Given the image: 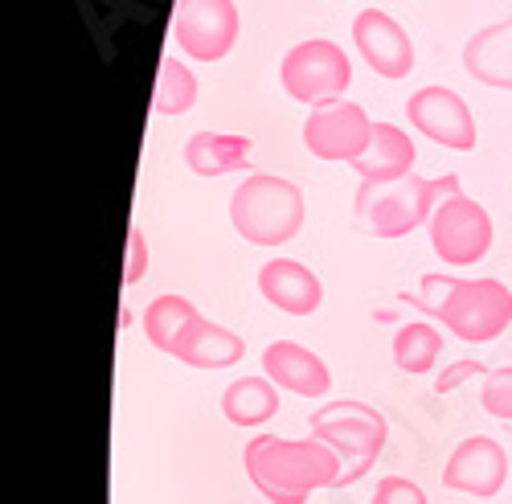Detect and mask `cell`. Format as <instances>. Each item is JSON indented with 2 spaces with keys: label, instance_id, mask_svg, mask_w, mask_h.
Returning a JSON list of instances; mask_svg holds the SVG:
<instances>
[{
  "label": "cell",
  "instance_id": "cell-19",
  "mask_svg": "<svg viewBox=\"0 0 512 504\" xmlns=\"http://www.w3.org/2000/svg\"><path fill=\"white\" fill-rule=\"evenodd\" d=\"M279 410V390L271 377H238L222 394V414L234 427H263Z\"/></svg>",
  "mask_w": 512,
  "mask_h": 504
},
{
  "label": "cell",
  "instance_id": "cell-5",
  "mask_svg": "<svg viewBox=\"0 0 512 504\" xmlns=\"http://www.w3.org/2000/svg\"><path fill=\"white\" fill-rule=\"evenodd\" d=\"M312 439H320L324 447H332L340 455V472L336 488L365 480V472L377 464V455L386 451V418L365 402H328L320 410H312Z\"/></svg>",
  "mask_w": 512,
  "mask_h": 504
},
{
  "label": "cell",
  "instance_id": "cell-25",
  "mask_svg": "<svg viewBox=\"0 0 512 504\" xmlns=\"http://www.w3.org/2000/svg\"><path fill=\"white\" fill-rule=\"evenodd\" d=\"M476 373H488V369H484L480 361H455L451 369H443V373L435 377V390H439V394H451L455 386H463L467 377H476Z\"/></svg>",
  "mask_w": 512,
  "mask_h": 504
},
{
  "label": "cell",
  "instance_id": "cell-24",
  "mask_svg": "<svg viewBox=\"0 0 512 504\" xmlns=\"http://www.w3.org/2000/svg\"><path fill=\"white\" fill-rule=\"evenodd\" d=\"M373 504H426V492L402 476H386L373 492Z\"/></svg>",
  "mask_w": 512,
  "mask_h": 504
},
{
  "label": "cell",
  "instance_id": "cell-14",
  "mask_svg": "<svg viewBox=\"0 0 512 504\" xmlns=\"http://www.w3.org/2000/svg\"><path fill=\"white\" fill-rule=\"evenodd\" d=\"M259 291L263 300L287 316H312L324 300V287H320V275H312L304 263L295 259H271L263 263L259 271Z\"/></svg>",
  "mask_w": 512,
  "mask_h": 504
},
{
  "label": "cell",
  "instance_id": "cell-16",
  "mask_svg": "<svg viewBox=\"0 0 512 504\" xmlns=\"http://www.w3.org/2000/svg\"><path fill=\"white\" fill-rule=\"evenodd\" d=\"M414 160H418V148H414V140L402 128H394V123H373V140L353 160V168H357L361 181L386 185V181L410 177L414 173Z\"/></svg>",
  "mask_w": 512,
  "mask_h": 504
},
{
  "label": "cell",
  "instance_id": "cell-10",
  "mask_svg": "<svg viewBox=\"0 0 512 504\" xmlns=\"http://www.w3.org/2000/svg\"><path fill=\"white\" fill-rule=\"evenodd\" d=\"M406 115L410 123L443 148L455 152H472L476 148V119L467 111V103L451 91V87H422L406 99Z\"/></svg>",
  "mask_w": 512,
  "mask_h": 504
},
{
  "label": "cell",
  "instance_id": "cell-22",
  "mask_svg": "<svg viewBox=\"0 0 512 504\" xmlns=\"http://www.w3.org/2000/svg\"><path fill=\"white\" fill-rule=\"evenodd\" d=\"M193 103H197V74L177 58H164L156 78V99H152L156 115H185L193 111Z\"/></svg>",
  "mask_w": 512,
  "mask_h": 504
},
{
  "label": "cell",
  "instance_id": "cell-3",
  "mask_svg": "<svg viewBox=\"0 0 512 504\" xmlns=\"http://www.w3.org/2000/svg\"><path fill=\"white\" fill-rule=\"evenodd\" d=\"M230 222L250 246H283L304 226V193L283 177L254 173L230 197Z\"/></svg>",
  "mask_w": 512,
  "mask_h": 504
},
{
  "label": "cell",
  "instance_id": "cell-18",
  "mask_svg": "<svg viewBox=\"0 0 512 504\" xmlns=\"http://www.w3.org/2000/svg\"><path fill=\"white\" fill-rule=\"evenodd\" d=\"M254 144L246 136H230V132H197L185 144V164L197 177H226V173H242L250 164Z\"/></svg>",
  "mask_w": 512,
  "mask_h": 504
},
{
  "label": "cell",
  "instance_id": "cell-8",
  "mask_svg": "<svg viewBox=\"0 0 512 504\" xmlns=\"http://www.w3.org/2000/svg\"><path fill=\"white\" fill-rule=\"evenodd\" d=\"M173 37L189 58L222 62L238 41V5L234 0H177Z\"/></svg>",
  "mask_w": 512,
  "mask_h": 504
},
{
  "label": "cell",
  "instance_id": "cell-13",
  "mask_svg": "<svg viewBox=\"0 0 512 504\" xmlns=\"http://www.w3.org/2000/svg\"><path fill=\"white\" fill-rule=\"evenodd\" d=\"M263 373L271 377V382L287 394H300V398H324L332 390V373L328 365L304 349L295 341H275L263 349Z\"/></svg>",
  "mask_w": 512,
  "mask_h": 504
},
{
  "label": "cell",
  "instance_id": "cell-7",
  "mask_svg": "<svg viewBox=\"0 0 512 504\" xmlns=\"http://www.w3.org/2000/svg\"><path fill=\"white\" fill-rule=\"evenodd\" d=\"M431 250L447 267H476L492 250V218L488 209L463 193H451L435 205L431 222Z\"/></svg>",
  "mask_w": 512,
  "mask_h": 504
},
{
  "label": "cell",
  "instance_id": "cell-9",
  "mask_svg": "<svg viewBox=\"0 0 512 504\" xmlns=\"http://www.w3.org/2000/svg\"><path fill=\"white\" fill-rule=\"evenodd\" d=\"M373 140V119L365 115L361 103L336 99L324 107H312L304 119V148L320 160H345L353 164Z\"/></svg>",
  "mask_w": 512,
  "mask_h": 504
},
{
  "label": "cell",
  "instance_id": "cell-1",
  "mask_svg": "<svg viewBox=\"0 0 512 504\" xmlns=\"http://www.w3.org/2000/svg\"><path fill=\"white\" fill-rule=\"evenodd\" d=\"M246 476L254 480L271 504H304L316 488H336L340 455L320 439H279V435H254L242 451Z\"/></svg>",
  "mask_w": 512,
  "mask_h": 504
},
{
  "label": "cell",
  "instance_id": "cell-2",
  "mask_svg": "<svg viewBox=\"0 0 512 504\" xmlns=\"http://www.w3.org/2000/svg\"><path fill=\"white\" fill-rule=\"evenodd\" d=\"M414 304L467 345H488L512 324V291L500 279L426 275Z\"/></svg>",
  "mask_w": 512,
  "mask_h": 504
},
{
  "label": "cell",
  "instance_id": "cell-17",
  "mask_svg": "<svg viewBox=\"0 0 512 504\" xmlns=\"http://www.w3.org/2000/svg\"><path fill=\"white\" fill-rule=\"evenodd\" d=\"M463 70L484 87L512 91V17L476 29L463 46Z\"/></svg>",
  "mask_w": 512,
  "mask_h": 504
},
{
  "label": "cell",
  "instance_id": "cell-26",
  "mask_svg": "<svg viewBox=\"0 0 512 504\" xmlns=\"http://www.w3.org/2000/svg\"><path fill=\"white\" fill-rule=\"evenodd\" d=\"M127 242H132V255H127V283H140L144 279V234L132 226V234H127Z\"/></svg>",
  "mask_w": 512,
  "mask_h": 504
},
{
  "label": "cell",
  "instance_id": "cell-20",
  "mask_svg": "<svg viewBox=\"0 0 512 504\" xmlns=\"http://www.w3.org/2000/svg\"><path fill=\"white\" fill-rule=\"evenodd\" d=\"M443 353V332L435 324H406L394 336V365L402 373H431Z\"/></svg>",
  "mask_w": 512,
  "mask_h": 504
},
{
  "label": "cell",
  "instance_id": "cell-4",
  "mask_svg": "<svg viewBox=\"0 0 512 504\" xmlns=\"http://www.w3.org/2000/svg\"><path fill=\"white\" fill-rule=\"evenodd\" d=\"M459 193V177H435V181H422V177H402V181H386V185H369L361 181L357 189V214L361 222L377 234V238H406L418 226L431 222L435 205L443 197Z\"/></svg>",
  "mask_w": 512,
  "mask_h": 504
},
{
  "label": "cell",
  "instance_id": "cell-6",
  "mask_svg": "<svg viewBox=\"0 0 512 504\" xmlns=\"http://www.w3.org/2000/svg\"><path fill=\"white\" fill-rule=\"evenodd\" d=\"M279 78H283V91L295 103L324 107V103H336L340 95L349 91L353 62H349L345 50L336 46V41L312 37V41H300V46L287 50V58L279 66Z\"/></svg>",
  "mask_w": 512,
  "mask_h": 504
},
{
  "label": "cell",
  "instance_id": "cell-11",
  "mask_svg": "<svg viewBox=\"0 0 512 504\" xmlns=\"http://www.w3.org/2000/svg\"><path fill=\"white\" fill-rule=\"evenodd\" d=\"M353 41H357L361 58L369 62V70L381 74V78L398 82V78H406L414 70V41H410V33L390 13H381V9L357 13Z\"/></svg>",
  "mask_w": 512,
  "mask_h": 504
},
{
  "label": "cell",
  "instance_id": "cell-15",
  "mask_svg": "<svg viewBox=\"0 0 512 504\" xmlns=\"http://www.w3.org/2000/svg\"><path fill=\"white\" fill-rule=\"evenodd\" d=\"M242 353H246L242 336L222 328V324H213V320H205V316H193L181 328L177 345H173V357L193 365V369H230V365L242 361Z\"/></svg>",
  "mask_w": 512,
  "mask_h": 504
},
{
  "label": "cell",
  "instance_id": "cell-12",
  "mask_svg": "<svg viewBox=\"0 0 512 504\" xmlns=\"http://www.w3.org/2000/svg\"><path fill=\"white\" fill-rule=\"evenodd\" d=\"M504 476H508V455L496 439L488 435H476V439H463L451 459H447V468H443V484L451 492H467V496H496L504 488Z\"/></svg>",
  "mask_w": 512,
  "mask_h": 504
},
{
  "label": "cell",
  "instance_id": "cell-23",
  "mask_svg": "<svg viewBox=\"0 0 512 504\" xmlns=\"http://www.w3.org/2000/svg\"><path fill=\"white\" fill-rule=\"evenodd\" d=\"M480 402H484V410L492 418H504V423H512V365L488 373V382L480 390Z\"/></svg>",
  "mask_w": 512,
  "mask_h": 504
},
{
  "label": "cell",
  "instance_id": "cell-21",
  "mask_svg": "<svg viewBox=\"0 0 512 504\" xmlns=\"http://www.w3.org/2000/svg\"><path fill=\"white\" fill-rule=\"evenodd\" d=\"M193 316H197V308H193L185 296H173V291H168V296H156V300L148 304V312H144V332H148L152 349L173 353L181 328H185Z\"/></svg>",
  "mask_w": 512,
  "mask_h": 504
}]
</instances>
